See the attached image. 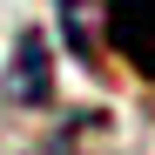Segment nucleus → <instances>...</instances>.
<instances>
[{
	"label": "nucleus",
	"mask_w": 155,
	"mask_h": 155,
	"mask_svg": "<svg viewBox=\"0 0 155 155\" xmlns=\"http://www.w3.org/2000/svg\"><path fill=\"white\" fill-rule=\"evenodd\" d=\"M101 27H108L115 54L135 68L142 81H155V0H108Z\"/></svg>",
	"instance_id": "obj_1"
},
{
	"label": "nucleus",
	"mask_w": 155,
	"mask_h": 155,
	"mask_svg": "<svg viewBox=\"0 0 155 155\" xmlns=\"http://www.w3.org/2000/svg\"><path fill=\"white\" fill-rule=\"evenodd\" d=\"M7 101L20 108H47L54 101V61H47V41L27 27L14 41V68H7Z\"/></svg>",
	"instance_id": "obj_2"
}]
</instances>
